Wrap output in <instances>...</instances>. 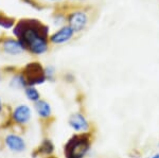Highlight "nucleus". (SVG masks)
<instances>
[{
  "label": "nucleus",
  "instance_id": "obj_1",
  "mask_svg": "<svg viewBox=\"0 0 159 158\" xmlns=\"http://www.w3.org/2000/svg\"><path fill=\"white\" fill-rule=\"evenodd\" d=\"M49 25L35 18H21L16 21L12 33L21 43L25 51L43 55L49 50Z\"/></svg>",
  "mask_w": 159,
  "mask_h": 158
},
{
  "label": "nucleus",
  "instance_id": "obj_2",
  "mask_svg": "<svg viewBox=\"0 0 159 158\" xmlns=\"http://www.w3.org/2000/svg\"><path fill=\"white\" fill-rule=\"evenodd\" d=\"M93 139V132L74 133L64 144V158H86L91 150Z\"/></svg>",
  "mask_w": 159,
  "mask_h": 158
},
{
  "label": "nucleus",
  "instance_id": "obj_3",
  "mask_svg": "<svg viewBox=\"0 0 159 158\" xmlns=\"http://www.w3.org/2000/svg\"><path fill=\"white\" fill-rule=\"evenodd\" d=\"M21 73L25 75L27 80L28 86H37L43 85V83L47 82L45 74V67L39 62H30L25 64V66L22 68Z\"/></svg>",
  "mask_w": 159,
  "mask_h": 158
},
{
  "label": "nucleus",
  "instance_id": "obj_4",
  "mask_svg": "<svg viewBox=\"0 0 159 158\" xmlns=\"http://www.w3.org/2000/svg\"><path fill=\"white\" fill-rule=\"evenodd\" d=\"M67 25L74 32L81 33L86 29L89 24V14L83 9L71 10L66 14Z\"/></svg>",
  "mask_w": 159,
  "mask_h": 158
},
{
  "label": "nucleus",
  "instance_id": "obj_5",
  "mask_svg": "<svg viewBox=\"0 0 159 158\" xmlns=\"http://www.w3.org/2000/svg\"><path fill=\"white\" fill-rule=\"evenodd\" d=\"M11 121L16 125L25 126L30 123L32 119V108L25 103H19L13 107L11 115Z\"/></svg>",
  "mask_w": 159,
  "mask_h": 158
},
{
  "label": "nucleus",
  "instance_id": "obj_6",
  "mask_svg": "<svg viewBox=\"0 0 159 158\" xmlns=\"http://www.w3.org/2000/svg\"><path fill=\"white\" fill-rule=\"evenodd\" d=\"M68 125L74 133H88L92 131V124L86 115L82 111H75L68 118Z\"/></svg>",
  "mask_w": 159,
  "mask_h": 158
},
{
  "label": "nucleus",
  "instance_id": "obj_7",
  "mask_svg": "<svg viewBox=\"0 0 159 158\" xmlns=\"http://www.w3.org/2000/svg\"><path fill=\"white\" fill-rule=\"evenodd\" d=\"M4 147L11 153L20 154L27 150V141L24 137L18 133H9L3 138Z\"/></svg>",
  "mask_w": 159,
  "mask_h": 158
},
{
  "label": "nucleus",
  "instance_id": "obj_8",
  "mask_svg": "<svg viewBox=\"0 0 159 158\" xmlns=\"http://www.w3.org/2000/svg\"><path fill=\"white\" fill-rule=\"evenodd\" d=\"M0 49L7 55L17 56L25 52V48L16 37L4 36L0 38Z\"/></svg>",
  "mask_w": 159,
  "mask_h": 158
},
{
  "label": "nucleus",
  "instance_id": "obj_9",
  "mask_svg": "<svg viewBox=\"0 0 159 158\" xmlns=\"http://www.w3.org/2000/svg\"><path fill=\"white\" fill-rule=\"evenodd\" d=\"M75 32L66 24L58 28L49 36V43L52 45H64L66 43L70 42L74 37Z\"/></svg>",
  "mask_w": 159,
  "mask_h": 158
},
{
  "label": "nucleus",
  "instance_id": "obj_10",
  "mask_svg": "<svg viewBox=\"0 0 159 158\" xmlns=\"http://www.w3.org/2000/svg\"><path fill=\"white\" fill-rule=\"evenodd\" d=\"M33 108L37 117L43 121H49L53 119V111L51 104L45 99H40L36 103L33 104Z\"/></svg>",
  "mask_w": 159,
  "mask_h": 158
},
{
  "label": "nucleus",
  "instance_id": "obj_11",
  "mask_svg": "<svg viewBox=\"0 0 159 158\" xmlns=\"http://www.w3.org/2000/svg\"><path fill=\"white\" fill-rule=\"evenodd\" d=\"M55 151V146L53 141L50 138H43L38 147L31 153L32 158H38V157H48L52 156L53 153Z\"/></svg>",
  "mask_w": 159,
  "mask_h": 158
},
{
  "label": "nucleus",
  "instance_id": "obj_12",
  "mask_svg": "<svg viewBox=\"0 0 159 158\" xmlns=\"http://www.w3.org/2000/svg\"><path fill=\"white\" fill-rule=\"evenodd\" d=\"M9 86L14 90H24L27 87V80H25V75L21 73V71H16L15 73H13L11 79H10Z\"/></svg>",
  "mask_w": 159,
  "mask_h": 158
},
{
  "label": "nucleus",
  "instance_id": "obj_13",
  "mask_svg": "<svg viewBox=\"0 0 159 158\" xmlns=\"http://www.w3.org/2000/svg\"><path fill=\"white\" fill-rule=\"evenodd\" d=\"M24 93L28 101L32 102L33 104L36 103L37 101H39L42 99V95H40L39 90L37 89L36 86H27L24 89Z\"/></svg>",
  "mask_w": 159,
  "mask_h": 158
},
{
  "label": "nucleus",
  "instance_id": "obj_14",
  "mask_svg": "<svg viewBox=\"0 0 159 158\" xmlns=\"http://www.w3.org/2000/svg\"><path fill=\"white\" fill-rule=\"evenodd\" d=\"M15 24H16V20L14 17L9 16L6 13L0 11V28L4 30H10L14 28Z\"/></svg>",
  "mask_w": 159,
  "mask_h": 158
},
{
  "label": "nucleus",
  "instance_id": "obj_15",
  "mask_svg": "<svg viewBox=\"0 0 159 158\" xmlns=\"http://www.w3.org/2000/svg\"><path fill=\"white\" fill-rule=\"evenodd\" d=\"M45 74H46V79H47L48 82H55L56 80V69L54 66L49 65L47 67H45Z\"/></svg>",
  "mask_w": 159,
  "mask_h": 158
},
{
  "label": "nucleus",
  "instance_id": "obj_16",
  "mask_svg": "<svg viewBox=\"0 0 159 158\" xmlns=\"http://www.w3.org/2000/svg\"><path fill=\"white\" fill-rule=\"evenodd\" d=\"M64 79H65V81L68 83H72L74 82V80H75V78H74V75L72 73H66V74L64 75Z\"/></svg>",
  "mask_w": 159,
  "mask_h": 158
},
{
  "label": "nucleus",
  "instance_id": "obj_17",
  "mask_svg": "<svg viewBox=\"0 0 159 158\" xmlns=\"http://www.w3.org/2000/svg\"><path fill=\"white\" fill-rule=\"evenodd\" d=\"M4 71H6L7 73H15L16 72V68L15 67H6L4 68Z\"/></svg>",
  "mask_w": 159,
  "mask_h": 158
},
{
  "label": "nucleus",
  "instance_id": "obj_18",
  "mask_svg": "<svg viewBox=\"0 0 159 158\" xmlns=\"http://www.w3.org/2000/svg\"><path fill=\"white\" fill-rule=\"evenodd\" d=\"M4 114V104H3V101H2L1 97H0V117Z\"/></svg>",
  "mask_w": 159,
  "mask_h": 158
},
{
  "label": "nucleus",
  "instance_id": "obj_19",
  "mask_svg": "<svg viewBox=\"0 0 159 158\" xmlns=\"http://www.w3.org/2000/svg\"><path fill=\"white\" fill-rule=\"evenodd\" d=\"M150 158H159V153H155V154L152 155Z\"/></svg>",
  "mask_w": 159,
  "mask_h": 158
},
{
  "label": "nucleus",
  "instance_id": "obj_20",
  "mask_svg": "<svg viewBox=\"0 0 159 158\" xmlns=\"http://www.w3.org/2000/svg\"><path fill=\"white\" fill-rule=\"evenodd\" d=\"M45 158H58V157H56V156H53V155H52V156H48V157H45Z\"/></svg>",
  "mask_w": 159,
  "mask_h": 158
},
{
  "label": "nucleus",
  "instance_id": "obj_21",
  "mask_svg": "<svg viewBox=\"0 0 159 158\" xmlns=\"http://www.w3.org/2000/svg\"><path fill=\"white\" fill-rule=\"evenodd\" d=\"M70 1H84V0H70Z\"/></svg>",
  "mask_w": 159,
  "mask_h": 158
},
{
  "label": "nucleus",
  "instance_id": "obj_22",
  "mask_svg": "<svg viewBox=\"0 0 159 158\" xmlns=\"http://www.w3.org/2000/svg\"><path fill=\"white\" fill-rule=\"evenodd\" d=\"M22 1H24V2H25V3H27V2H29V1H31V0H22Z\"/></svg>",
  "mask_w": 159,
  "mask_h": 158
},
{
  "label": "nucleus",
  "instance_id": "obj_23",
  "mask_svg": "<svg viewBox=\"0 0 159 158\" xmlns=\"http://www.w3.org/2000/svg\"><path fill=\"white\" fill-rule=\"evenodd\" d=\"M50 1H61V0H50Z\"/></svg>",
  "mask_w": 159,
  "mask_h": 158
},
{
  "label": "nucleus",
  "instance_id": "obj_24",
  "mask_svg": "<svg viewBox=\"0 0 159 158\" xmlns=\"http://www.w3.org/2000/svg\"><path fill=\"white\" fill-rule=\"evenodd\" d=\"M0 75H1V70H0Z\"/></svg>",
  "mask_w": 159,
  "mask_h": 158
},
{
  "label": "nucleus",
  "instance_id": "obj_25",
  "mask_svg": "<svg viewBox=\"0 0 159 158\" xmlns=\"http://www.w3.org/2000/svg\"><path fill=\"white\" fill-rule=\"evenodd\" d=\"M158 146H159V143H158Z\"/></svg>",
  "mask_w": 159,
  "mask_h": 158
}]
</instances>
